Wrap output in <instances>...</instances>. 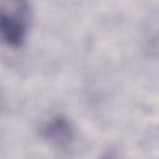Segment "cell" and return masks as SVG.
Masks as SVG:
<instances>
[{"instance_id": "6da1fadb", "label": "cell", "mask_w": 159, "mask_h": 159, "mask_svg": "<svg viewBox=\"0 0 159 159\" xmlns=\"http://www.w3.org/2000/svg\"><path fill=\"white\" fill-rule=\"evenodd\" d=\"M29 27V11L24 4L10 5L2 9L1 30L5 41L11 46H19L26 36Z\"/></svg>"}]
</instances>
